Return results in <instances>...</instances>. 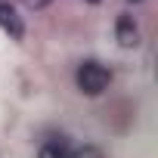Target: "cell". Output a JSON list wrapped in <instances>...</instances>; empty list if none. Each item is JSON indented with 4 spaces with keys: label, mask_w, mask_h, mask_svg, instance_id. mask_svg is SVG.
Wrapping results in <instances>:
<instances>
[{
    "label": "cell",
    "mask_w": 158,
    "mask_h": 158,
    "mask_svg": "<svg viewBox=\"0 0 158 158\" xmlns=\"http://www.w3.org/2000/svg\"><path fill=\"white\" fill-rule=\"evenodd\" d=\"M53 0H25V6L28 10H44V6H50Z\"/></svg>",
    "instance_id": "6"
},
{
    "label": "cell",
    "mask_w": 158,
    "mask_h": 158,
    "mask_svg": "<svg viewBox=\"0 0 158 158\" xmlns=\"http://www.w3.org/2000/svg\"><path fill=\"white\" fill-rule=\"evenodd\" d=\"M0 28H3L13 40H22V37H25V25H22L19 13H16L10 3H0Z\"/></svg>",
    "instance_id": "3"
},
{
    "label": "cell",
    "mask_w": 158,
    "mask_h": 158,
    "mask_svg": "<svg viewBox=\"0 0 158 158\" xmlns=\"http://www.w3.org/2000/svg\"><path fill=\"white\" fill-rule=\"evenodd\" d=\"M109 81H112V71H109L106 65H99V62H81L77 71H74L77 90L87 93V96H99V93L109 87Z\"/></svg>",
    "instance_id": "1"
},
{
    "label": "cell",
    "mask_w": 158,
    "mask_h": 158,
    "mask_svg": "<svg viewBox=\"0 0 158 158\" xmlns=\"http://www.w3.org/2000/svg\"><path fill=\"white\" fill-rule=\"evenodd\" d=\"M115 37H118V44L121 47H136L139 44V28H136V22H133V16H118V22H115Z\"/></svg>",
    "instance_id": "2"
},
{
    "label": "cell",
    "mask_w": 158,
    "mask_h": 158,
    "mask_svg": "<svg viewBox=\"0 0 158 158\" xmlns=\"http://www.w3.org/2000/svg\"><path fill=\"white\" fill-rule=\"evenodd\" d=\"M68 158H102V152H99L96 146H84V149H74V152H68Z\"/></svg>",
    "instance_id": "5"
},
{
    "label": "cell",
    "mask_w": 158,
    "mask_h": 158,
    "mask_svg": "<svg viewBox=\"0 0 158 158\" xmlns=\"http://www.w3.org/2000/svg\"><path fill=\"white\" fill-rule=\"evenodd\" d=\"M37 158H68V149H65V143L50 139L47 146H40V155Z\"/></svg>",
    "instance_id": "4"
}]
</instances>
